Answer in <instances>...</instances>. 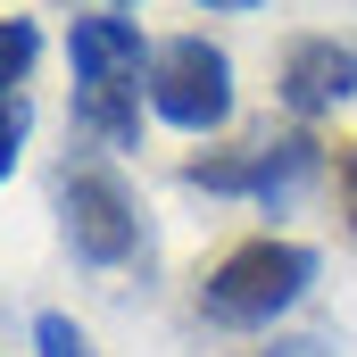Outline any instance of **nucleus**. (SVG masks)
I'll use <instances>...</instances> for the list:
<instances>
[{
    "instance_id": "nucleus-1",
    "label": "nucleus",
    "mask_w": 357,
    "mask_h": 357,
    "mask_svg": "<svg viewBox=\"0 0 357 357\" xmlns=\"http://www.w3.org/2000/svg\"><path fill=\"white\" fill-rule=\"evenodd\" d=\"M307 282H316V250L307 241H241V250H225L216 266L199 274V316L208 324H225V333H258L274 316H291L299 299H307Z\"/></svg>"
},
{
    "instance_id": "nucleus-2",
    "label": "nucleus",
    "mask_w": 357,
    "mask_h": 357,
    "mask_svg": "<svg viewBox=\"0 0 357 357\" xmlns=\"http://www.w3.org/2000/svg\"><path fill=\"white\" fill-rule=\"evenodd\" d=\"M50 199H59V241L75 266H133L142 258V208L108 158H67L50 175Z\"/></svg>"
},
{
    "instance_id": "nucleus-3",
    "label": "nucleus",
    "mask_w": 357,
    "mask_h": 357,
    "mask_svg": "<svg viewBox=\"0 0 357 357\" xmlns=\"http://www.w3.org/2000/svg\"><path fill=\"white\" fill-rule=\"evenodd\" d=\"M324 167V142L307 133V125H291V133H250L241 150H199V158H183V183L191 191H216V199H258V208H274V199H291L299 183Z\"/></svg>"
},
{
    "instance_id": "nucleus-4",
    "label": "nucleus",
    "mask_w": 357,
    "mask_h": 357,
    "mask_svg": "<svg viewBox=\"0 0 357 357\" xmlns=\"http://www.w3.org/2000/svg\"><path fill=\"white\" fill-rule=\"evenodd\" d=\"M150 108L175 125V133H216L233 116V59L208 42V33H175L150 50Z\"/></svg>"
},
{
    "instance_id": "nucleus-5",
    "label": "nucleus",
    "mask_w": 357,
    "mask_h": 357,
    "mask_svg": "<svg viewBox=\"0 0 357 357\" xmlns=\"http://www.w3.org/2000/svg\"><path fill=\"white\" fill-rule=\"evenodd\" d=\"M349 91H357V50H349V42H333V33H299V42L282 50L274 100H282L299 125H307V116H333Z\"/></svg>"
},
{
    "instance_id": "nucleus-6",
    "label": "nucleus",
    "mask_w": 357,
    "mask_h": 357,
    "mask_svg": "<svg viewBox=\"0 0 357 357\" xmlns=\"http://www.w3.org/2000/svg\"><path fill=\"white\" fill-rule=\"evenodd\" d=\"M67 67L75 84H150V50H142V25L125 8H91L67 25Z\"/></svg>"
},
{
    "instance_id": "nucleus-7",
    "label": "nucleus",
    "mask_w": 357,
    "mask_h": 357,
    "mask_svg": "<svg viewBox=\"0 0 357 357\" xmlns=\"http://www.w3.org/2000/svg\"><path fill=\"white\" fill-rule=\"evenodd\" d=\"M75 133L91 150H133L142 142V84H75Z\"/></svg>"
},
{
    "instance_id": "nucleus-8",
    "label": "nucleus",
    "mask_w": 357,
    "mask_h": 357,
    "mask_svg": "<svg viewBox=\"0 0 357 357\" xmlns=\"http://www.w3.org/2000/svg\"><path fill=\"white\" fill-rule=\"evenodd\" d=\"M33 59H42V33H33L25 17H0V100L25 84V67H33Z\"/></svg>"
},
{
    "instance_id": "nucleus-9",
    "label": "nucleus",
    "mask_w": 357,
    "mask_h": 357,
    "mask_svg": "<svg viewBox=\"0 0 357 357\" xmlns=\"http://www.w3.org/2000/svg\"><path fill=\"white\" fill-rule=\"evenodd\" d=\"M33 357H100V349H91V333L75 324V316L42 307V316H33Z\"/></svg>"
},
{
    "instance_id": "nucleus-10",
    "label": "nucleus",
    "mask_w": 357,
    "mask_h": 357,
    "mask_svg": "<svg viewBox=\"0 0 357 357\" xmlns=\"http://www.w3.org/2000/svg\"><path fill=\"white\" fill-rule=\"evenodd\" d=\"M25 125H33V108L8 91V100H0V183H8V167H17V150H25Z\"/></svg>"
},
{
    "instance_id": "nucleus-11",
    "label": "nucleus",
    "mask_w": 357,
    "mask_h": 357,
    "mask_svg": "<svg viewBox=\"0 0 357 357\" xmlns=\"http://www.w3.org/2000/svg\"><path fill=\"white\" fill-rule=\"evenodd\" d=\"M333 183H341V216H349V233H357V142L333 150Z\"/></svg>"
},
{
    "instance_id": "nucleus-12",
    "label": "nucleus",
    "mask_w": 357,
    "mask_h": 357,
    "mask_svg": "<svg viewBox=\"0 0 357 357\" xmlns=\"http://www.w3.org/2000/svg\"><path fill=\"white\" fill-rule=\"evenodd\" d=\"M199 8H266V0H199Z\"/></svg>"
},
{
    "instance_id": "nucleus-13",
    "label": "nucleus",
    "mask_w": 357,
    "mask_h": 357,
    "mask_svg": "<svg viewBox=\"0 0 357 357\" xmlns=\"http://www.w3.org/2000/svg\"><path fill=\"white\" fill-rule=\"evenodd\" d=\"M75 8H133V0H75Z\"/></svg>"
}]
</instances>
